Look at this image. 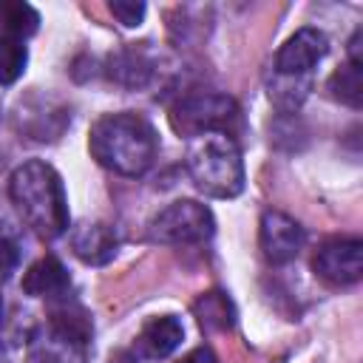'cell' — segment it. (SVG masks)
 <instances>
[{
  "label": "cell",
  "instance_id": "cell-19",
  "mask_svg": "<svg viewBox=\"0 0 363 363\" xmlns=\"http://www.w3.org/2000/svg\"><path fill=\"white\" fill-rule=\"evenodd\" d=\"M108 9H111V14H113L122 26H128V28L139 26L142 17H145V3H136V0H111Z\"/></svg>",
  "mask_w": 363,
  "mask_h": 363
},
{
  "label": "cell",
  "instance_id": "cell-22",
  "mask_svg": "<svg viewBox=\"0 0 363 363\" xmlns=\"http://www.w3.org/2000/svg\"><path fill=\"white\" fill-rule=\"evenodd\" d=\"M108 363H139V357L133 354V352H128V349H119V352H113L111 354V360Z\"/></svg>",
  "mask_w": 363,
  "mask_h": 363
},
{
  "label": "cell",
  "instance_id": "cell-21",
  "mask_svg": "<svg viewBox=\"0 0 363 363\" xmlns=\"http://www.w3.org/2000/svg\"><path fill=\"white\" fill-rule=\"evenodd\" d=\"M176 363H218V360H216V354H213L207 346H199V349H193L187 357H182V360H176Z\"/></svg>",
  "mask_w": 363,
  "mask_h": 363
},
{
  "label": "cell",
  "instance_id": "cell-10",
  "mask_svg": "<svg viewBox=\"0 0 363 363\" xmlns=\"http://www.w3.org/2000/svg\"><path fill=\"white\" fill-rule=\"evenodd\" d=\"M147 45L150 43H139V45H128V48L111 54L108 68H105L111 82H116L122 88H145L156 74V57Z\"/></svg>",
  "mask_w": 363,
  "mask_h": 363
},
{
  "label": "cell",
  "instance_id": "cell-9",
  "mask_svg": "<svg viewBox=\"0 0 363 363\" xmlns=\"http://www.w3.org/2000/svg\"><path fill=\"white\" fill-rule=\"evenodd\" d=\"M71 250L88 267H105L119 250V235L105 221H85L71 233Z\"/></svg>",
  "mask_w": 363,
  "mask_h": 363
},
{
  "label": "cell",
  "instance_id": "cell-14",
  "mask_svg": "<svg viewBox=\"0 0 363 363\" xmlns=\"http://www.w3.org/2000/svg\"><path fill=\"white\" fill-rule=\"evenodd\" d=\"M193 312H196L199 326H201L204 332H227V329H233V323H235L233 301H230L224 292H218V289L204 292V295L193 303Z\"/></svg>",
  "mask_w": 363,
  "mask_h": 363
},
{
  "label": "cell",
  "instance_id": "cell-5",
  "mask_svg": "<svg viewBox=\"0 0 363 363\" xmlns=\"http://www.w3.org/2000/svg\"><path fill=\"white\" fill-rule=\"evenodd\" d=\"M213 233H216V218H213L210 207H204L193 199H179V201L167 204L147 224L150 241L179 244V247L182 244H201Z\"/></svg>",
  "mask_w": 363,
  "mask_h": 363
},
{
  "label": "cell",
  "instance_id": "cell-13",
  "mask_svg": "<svg viewBox=\"0 0 363 363\" xmlns=\"http://www.w3.org/2000/svg\"><path fill=\"white\" fill-rule=\"evenodd\" d=\"M26 363H85V343L48 326L43 335L31 337Z\"/></svg>",
  "mask_w": 363,
  "mask_h": 363
},
{
  "label": "cell",
  "instance_id": "cell-8",
  "mask_svg": "<svg viewBox=\"0 0 363 363\" xmlns=\"http://www.w3.org/2000/svg\"><path fill=\"white\" fill-rule=\"evenodd\" d=\"M329 40L320 28H298L275 54V74L284 77H306L326 57Z\"/></svg>",
  "mask_w": 363,
  "mask_h": 363
},
{
  "label": "cell",
  "instance_id": "cell-11",
  "mask_svg": "<svg viewBox=\"0 0 363 363\" xmlns=\"http://www.w3.org/2000/svg\"><path fill=\"white\" fill-rule=\"evenodd\" d=\"M68 289H71V275L62 267V261L54 258V255H43L23 275V292L31 295V298L60 301V298L68 295Z\"/></svg>",
  "mask_w": 363,
  "mask_h": 363
},
{
  "label": "cell",
  "instance_id": "cell-12",
  "mask_svg": "<svg viewBox=\"0 0 363 363\" xmlns=\"http://www.w3.org/2000/svg\"><path fill=\"white\" fill-rule=\"evenodd\" d=\"M182 337H184V326L176 315H156L142 326L136 346L145 357H167L170 352L179 349Z\"/></svg>",
  "mask_w": 363,
  "mask_h": 363
},
{
  "label": "cell",
  "instance_id": "cell-15",
  "mask_svg": "<svg viewBox=\"0 0 363 363\" xmlns=\"http://www.w3.org/2000/svg\"><path fill=\"white\" fill-rule=\"evenodd\" d=\"M363 62H346L343 68H337L329 77V91L337 102L349 105V108H360L363 102V74H360Z\"/></svg>",
  "mask_w": 363,
  "mask_h": 363
},
{
  "label": "cell",
  "instance_id": "cell-18",
  "mask_svg": "<svg viewBox=\"0 0 363 363\" xmlns=\"http://www.w3.org/2000/svg\"><path fill=\"white\" fill-rule=\"evenodd\" d=\"M0 26H3V34L26 40L28 34L37 31L40 14L28 3H0Z\"/></svg>",
  "mask_w": 363,
  "mask_h": 363
},
{
  "label": "cell",
  "instance_id": "cell-4",
  "mask_svg": "<svg viewBox=\"0 0 363 363\" xmlns=\"http://www.w3.org/2000/svg\"><path fill=\"white\" fill-rule=\"evenodd\" d=\"M167 119H170V128L187 139H199L207 133L233 136V130L241 125V108L227 94L199 91V94L182 96L170 108Z\"/></svg>",
  "mask_w": 363,
  "mask_h": 363
},
{
  "label": "cell",
  "instance_id": "cell-20",
  "mask_svg": "<svg viewBox=\"0 0 363 363\" xmlns=\"http://www.w3.org/2000/svg\"><path fill=\"white\" fill-rule=\"evenodd\" d=\"M14 267H17V247L14 241L0 235V281H6L14 272Z\"/></svg>",
  "mask_w": 363,
  "mask_h": 363
},
{
  "label": "cell",
  "instance_id": "cell-2",
  "mask_svg": "<svg viewBox=\"0 0 363 363\" xmlns=\"http://www.w3.org/2000/svg\"><path fill=\"white\" fill-rule=\"evenodd\" d=\"M9 199L20 218L45 241L60 238L68 230V199L60 173L40 159L23 162L9 179Z\"/></svg>",
  "mask_w": 363,
  "mask_h": 363
},
{
  "label": "cell",
  "instance_id": "cell-16",
  "mask_svg": "<svg viewBox=\"0 0 363 363\" xmlns=\"http://www.w3.org/2000/svg\"><path fill=\"white\" fill-rule=\"evenodd\" d=\"M312 88V77H284V74H272L269 79V99L284 108V111H298L301 102L309 96Z\"/></svg>",
  "mask_w": 363,
  "mask_h": 363
},
{
  "label": "cell",
  "instance_id": "cell-23",
  "mask_svg": "<svg viewBox=\"0 0 363 363\" xmlns=\"http://www.w3.org/2000/svg\"><path fill=\"white\" fill-rule=\"evenodd\" d=\"M0 320H3V298H0Z\"/></svg>",
  "mask_w": 363,
  "mask_h": 363
},
{
  "label": "cell",
  "instance_id": "cell-17",
  "mask_svg": "<svg viewBox=\"0 0 363 363\" xmlns=\"http://www.w3.org/2000/svg\"><path fill=\"white\" fill-rule=\"evenodd\" d=\"M28 65V48L11 34H0V85H11Z\"/></svg>",
  "mask_w": 363,
  "mask_h": 363
},
{
  "label": "cell",
  "instance_id": "cell-1",
  "mask_svg": "<svg viewBox=\"0 0 363 363\" xmlns=\"http://www.w3.org/2000/svg\"><path fill=\"white\" fill-rule=\"evenodd\" d=\"M156 147L159 139L153 125L133 111L105 113L91 125L88 133L91 156L119 176H142L153 164Z\"/></svg>",
  "mask_w": 363,
  "mask_h": 363
},
{
  "label": "cell",
  "instance_id": "cell-3",
  "mask_svg": "<svg viewBox=\"0 0 363 363\" xmlns=\"http://www.w3.org/2000/svg\"><path fill=\"white\" fill-rule=\"evenodd\" d=\"M187 173L204 196L235 199L244 190V159L233 136L207 133L187 150Z\"/></svg>",
  "mask_w": 363,
  "mask_h": 363
},
{
  "label": "cell",
  "instance_id": "cell-7",
  "mask_svg": "<svg viewBox=\"0 0 363 363\" xmlns=\"http://www.w3.org/2000/svg\"><path fill=\"white\" fill-rule=\"evenodd\" d=\"M258 241L269 264H289L303 250L306 235H303V227L292 216L281 210H267L258 224Z\"/></svg>",
  "mask_w": 363,
  "mask_h": 363
},
{
  "label": "cell",
  "instance_id": "cell-6",
  "mask_svg": "<svg viewBox=\"0 0 363 363\" xmlns=\"http://www.w3.org/2000/svg\"><path fill=\"white\" fill-rule=\"evenodd\" d=\"M312 269L329 286H352L363 275V241L360 238H332L312 255Z\"/></svg>",
  "mask_w": 363,
  "mask_h": 363
}]
</instances>
